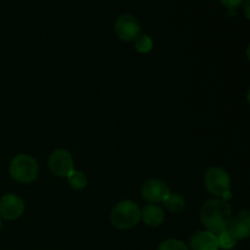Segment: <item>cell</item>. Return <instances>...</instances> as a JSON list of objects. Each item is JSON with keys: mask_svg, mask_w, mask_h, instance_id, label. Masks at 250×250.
<instances>
[{"mask_svg": "<svg viewBox=\"0 0 250 250\" xmlns=\"http://www.w3.org/2000/svg\"><path fill=\"white\" fill-rule=\"evenodd\" d=\"M200 220L209 232L217 236L229 229L232 221V209L222 199L208 200L200 210Z\"/></svg>", "mask_w": 250, "mask_h": 250, "instance_id": "1", "label": "cell"}, {"mask_svg": "<svg viewBox=\"0 0 250 250\" xmlns=\"http://www.w3.org/2000/svg\"><path fill=\"white\" fill-rule=\"evenodd\" d=\"M110 221L119 229H133L141 221V209L132 200H122L112 209Z\"/></svg>", "mask_w": 250, "mask_h": 250, "instance_id": "2", "label": "cell"}, {"mask_svg": "<svg viewBox=\"0 0 250 250\" xmlns=\"http://www.w3.org/2000/svg\"><path fill=\"white\" fill-rule=\"evenodd\" d=\"M10 175L20 183H32L36 181L39 173L38 163L34 158L27 154H20L15 156L10 163Z\"/></svg>", "mask_w": 250, "mask_h": 250, "instance_id": "3", "label": "cell"}, {"mask_svg": "<svg viewBox=\"0 0 250 250\" xmlns=\"http://www.w3.org/2000/svg\"><path fill=\"white\" fill-rule=\"evenodd\" d=\"M204 183L208 192L216 197H221L222 200L227 202L232 194L229 193L231 180L225 170L220 167H210L204 175Z\"/></svg>", "mask_w": 250, "mask_h": 250, "instance_id": "4", "label": "cell"}, {"mask_svg": "<svg viewBox=\"0 0 250 250\" xmlns=\"http://www.w3.org/2000/svg\"><path fill=\"white\" fill-rule=\"evenodd\" d=\"M115 34L124 42H134L142 33L141 23L133 15L125 14L117 17L114 24Z\"/></svg>", "mask_w": 250, "mask_h": 250, "instance_id": "5", "label": "cell"}, {"mask_svg": "<svg viewBox=\"0 0 250 250\" xmlns=\"http://www.w3.org/2000/svg\"><path fill=\"white\" fill-rule=\"evenodd\" d=\"M49 167L58 177H67L75 170L72 155L65 149L54 150L49 156Z\"/></svg>", "mask_w": 250, "mask_h": 250, "instance_id": "6", "label": "cell"}, {"mask_svg": "<svg viewBox=\"0 0 250 250\" xmlns=\"http://www.w3.org/2000/svg\"><path fill=\"white\" fill-rule=\"evenodd\" d=\"M23 212L24 203L19 195L6 194L0 198V217L5 220H17Z\"/></svg>", "mask_w": 250, "mask_h": 250, "instance_id": "7", "label": "cell"}, {"mask_svg": "<svg viewBox=\"0 0 250 250\" xmlns=\"http://www.w3.org/2000/svg\"><path fill=\"white\" fill-rule=\"evenodd\" d=\"M168 193H170V189L166 186V183L160 180H155V178L144 182V185L141 188L142 198L146 199V202L151 203V204L164 202Z\"/></svg>", "mask_w": 250, "mask_h": 250, "instance_id": "8", "label": "cell"}, {"mask_svg": "<svg viewBox=\"0 0 250 250\" xmlns=\"http://www.w3.org/2000/svg\"><path fill=\"white\" fill-rule=\"evenodd\" d=\"M229 231L232 236L238 239H247L250 234V212L248 210H242L231 221Z\"/></svg>", "mask_w": 250, "mask_h": 250, "instance_id": "9", "label": "cell"}, {"mask_svg": "<svg viewBox=\"0 0 250 250\" xmlns=\"http://www.w3.org/2000/svg\"><path fill=\"white\" fill-rule=\"evenodd\" d=\"M192 250H219L217 238L209 231H199L190 238L189 242Z\"/></svg>", "mask_w": 250, "mask_h": 250, "instance_id": "10", "label": "cell"}, {"mask_svg": "<svg viewBox=\"0 0 250 250\" xmlns=\"http://www.w3.org/2000/svg\"><path fill=\"white\" fill-rule=\"evenodd\" d=\"M141 219H143L144 224L148 226L158 227L165 220V212L158 204H148L141 210Z\"/></svg>", "mask_w": 250, "mask_h": 250, "instance_id": "11", "label": "cell"}, {"mask_svg": "<svg viewBox=\"0 0 250 250\" xmlns=\"http://www.w3.org/2000/svg\"><path fill=\"white\" fill-rule=\"evenodd\" d=\"M164 205L168 211L173 212V214H178L182 211L186 207V200L182 195L177 194V193H168L167 197L164 200Z\"/></svg>", "mask_w": 250, "mask_h": 250, "instance_id": "12", "label": "cell"}, {"mask_svg": "<svg viewBox=\"0 0 250 250\" xmlns=\"http://www.w3.org/2000/svg\"><path fill=\"white\" fill-rule=\"evenodd\" d=\"M67 180L68 183H70L71 187L76 190H81V189H84L88 185V181L87 177L83 172L77 170H73L70 175L67 176Z\"/></svg>", "mask_w": 250, "mask_h": 250, "instance_id": "13", "label": "cell"}, {"mask_svg": "<svg viewBox=\"0 0 250 250\" xmlns=\"http://www.w3.org/2000/svg\"><path fill=\"white\" fill-rule=\"evenodd\" d=\"M217 238V244H219V248L225 249V250H229L232 248H234L237 244V239L234 238L233 236L231 234V232L229 229L226 231L221 232L216 236Z\"/></svg>", "mask_w": 250, "mask_h": 250, "instance_id": "14", "label": "cell"}, {"mask_svg": "<svg viewBox=\"0 0 250 250\" xmlns=\"http://www.w3.org/2000/svg\"><path fill=\"white\" fill-rule=\"evenodd\" d=\"M154 42L146 34H141L138 38L134 41V46H136V50L141 54H146L153 49Z\"/></svg>", "mask_w": 250, "mask_h": 250, "instance_id": "15", "label": "cell"}, {"mask_svg": "<svg viewBox=\"0 0 250 250\" xmlns=\"http://www.w3.org/2000/svg\"><path fill=\"white\" fill-rule=\"evenodd\" d=\"M158 250H189L188 247L180 239H166L159 246Z\"/></svg>", "mask_w": 250, "mask_h": 250, "instance_id": "16", "label": "cell"}, {"mask_svg": "<svg viewBox=\"0 0 250 250\" xmlns=\"http://www.w3.org/2000/svg\"><path fill=\"white\" fill-rule=\"evenodd\" d=\"M227 10H236L243 4L244 0H219Z\"/></svg>", "mask_w": 250, "mask_h": 250, "instance_id": "17", "label": "cell"}, {"mask_svg": "<svg viewBox=\"0 0 250 250\" xmlns=\"http://www.w3.org/2000/svg\"><path fill=\"white\" fill-rule=\"evenodd\" d=\"M249 2L250 0H246V2H244V14H246L247 19H249Z\"/></svg>", "mask_w": 250, "mask_h": 250, "instance_id": "18", "label": "cell"}, {"mask_svg": "<svg viewBox=\"0 0 250 250\" xmlns=\"http://www.w3.org/2000/svg\"><path fill=\"white\" fill-rule=\"evenodd\" d=\"M1 226H2V224H1V217H0V231H1Z\"/></svg>", "mask_w": 250, "mask_h": 250, "instance_id": "19", "label": "cell"}]
</instances>
